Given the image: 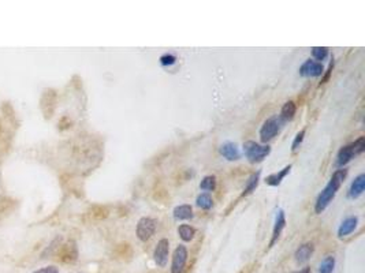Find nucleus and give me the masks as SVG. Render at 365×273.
Wrapping results in <instances>:
<instances>
[{
	"instance_id": "1",
	"label": "nucleus",
	"mask_w": 365,
	"mask_h": 273,
	"mask_svg": "<svg viewBox=\"0 0 365 273\" xmlns=\"http://www.w3.org/2000/svg\"><path fill=\"white\" fill-rule=\"evenodd\" d=\"M346 176H348V170H345V168H341V170H337V171L334 172L331 179L329 180V183L325 184V187L317 196L316 204H315V212L317 215L324 212L327 206L333 202V200L337 196L338 190L341 188L343 180L346 179Z\"/></svg>"
},
{
	"instance_id": "2",
	"label": "nucleus",
	"mask_w": 365,
	"mask_h": 273,
	"mask_svg": "<svg viewBox=\"0 0 365 273\" xmlns=\"http://www.w3.org/2000/svg\"><path fill=\"white\" fill-rule=\"evenodd\" d=\"M365 151V137H360L354 142L342 146L339 149L337 155V165L338 167L343 168L346 164L352 161L356 156L361 155L362 152Z\"/></svg>"
},
{
	"instance_id": "3",
	"label": "nucleus",
	"mask_w": 365,
	"mask_h": 273,
	"mask_svg": "<svg viewBox=\"0 0 365 273\" xmlns=\"http://www.w3.org/2000/svg\"><path fill=\"white\" fill-rule=\"evenodd\" d=\"M284 120L280 118L279 115H275V116H271L268 118L265 122L263 123V126L260 129V141L263 143L270 142L271 139H274L276 135L279 134L282 129L284 126Z\"/></svg>"
},
{
	"instance_id": "4",
	"label": "nucleus",
	"mask_w": 365,
	"mask_h": 273,
	"mask_svg": "<svg viewBox=\"0 0 365 273\" xmlns=\"http://www.w3.org/2000/svg\"><path fill=\"white\" fill-rule=\"evenodd\" d=\"M243 153L252 164L261 163L271 153V146L270 145H260L255 141H246L243 143Z\"/></svg>"
},
{
	"instance_id": "5",
	"label": "nucleus",
	"mask_w": 365,
	"mask_h": 273,
	"mask_svg": "<svg viewBox=\"0 0 365 273\" xmlns=\"http://www.w3.org/2000/svg\"><path fill=\"white\" fill-rule=\"evenodd\" d=\"M156 231V220L152 217H141L137 223V228H136V234L137 238L141 242L149 241L150 238L155 235Z\"/></svg>"
},
{
	"instance_id": "6",
	"label": "nucleus",
	"mask_w": 365,
	"mask_h": 273,
	"mask_svg": "<svg viewBox=\"0 0 365 273\" xmlns=\"http://www.w3.org/2000/svg\"><path fill=\"white\" fill-rule=\"evenodd\" d=\"M40 107L45 119L52 118L53 112L56 110V92L53 89H45L41 94Z\"/></svg>"
},
{
	"instance_id": "7",
	"label": "nucleus",
	"mask_w": 365,
	"mask_h": 273,
	"mask_svg": "<svg viewBox=\"0 0 365 273\" xmlns=\"http://www.w3.org/2000/svg\"><path fill=\"white\" fill-rule=\"evenodd\" d=\"M168 254H170V242L168 239H160L153 251L155 264L159 268H166L168 262Z\"/></svg>"
},
{
	"instance_id": "8",
	"label": "nucleus",
	"mask_w": 365,
	"mask_h": 273,
	"mask_svg": "<svg viewBox=\"0 0 365 273\" xmlns=\"http://www.w3.org/2000/svg\"><path fill=\"white\" fill-rule=\"evenodd\" d=\"M187 249L183 245H179L177 249L174 250L172 254V261H171V273H183L185 266L187 262Z\"/></svg>"
},
{
	"instance_id": "9",
	"label": "nucleus",
	"mask_w": 365,
	"mask_h": 273,
	"mask_svg": "<svg viewBox=\"0 0 365 273\" xmlns=\"http://www.w3.org/2000/svg\"><path fill=\"white\" fill-rule=\"evenodd\" d=\"M57 258L61 260L63 264H73L78 260V249L75 242L69 241L66 242L65 245H62V247L57 251Z\"/></svg>"
},
{
	"instance_id": "10",
	"label": "nucleus",
	"mask_w": 365,
	"mask_h": 273,
	"mask_svg": "<svg viewBox=\"0 0 365 273\" xmlns=\"http://www.w3.org/2000/svg\"><path fill=\"white\" fill-rule=\"evenodd\" d=\"M298 71H300L301 77L316 78L320 77L321 74L324 73V67H323V65L319 63V61L308 59V60H305L304 63H302V66H301Z\"/></svg>"
},
{
	"instance_id": "11",
	"label": "nucleus",
	"mask_w": 365,
	"mask_h": 273,
	"mask_svg": "<svg viewBox=\"0 0 365 273\" xmlns=\"http://www.w3.org/2000/svg\"><path fill=\"white\" fill-rule=\"evenodd\" d=\"M286 227V216L282 209H278L275 215V221H274V229H272V238L270 242V247L275 245V242L279 239L280 234L283 231V228Z\"/></svg>"
},
{
	"instance_id": "12",
	"label": "nucleus",
	"mask_w": 365,
	"mask_h": 273,
	"mask_svg": "<svg viewBox=\"0 0 365 273\" xmlns=\"http://www.w3.org/2000/svg\"><path fill=\"white\" fill-rule=\"evenodd\" d=\"M219 152L220 155L223 156L226 160H228V161H237L241 157L240 148L237 146V143L234 142H224L219 148Z\"/></svg>"
},
{
	"instance_id": "13",
	"label": "nucleus",
	"mask_w": 365,
	"mask_h": 273,
	"mask_svg": "<svg viewBox=\"0 0 365 273\" xmlns=\"http://www.w3.org/2000/svg\"><path fill=\"white\" fill-rule=\"evenodd\" d=\"M313 251H315V246L311 242L301 245L296 250V253H294V258H296L297 264H305L306 261H309L311 257L313 256Z\"/></svg>"
},
{
	"instance_id": "14",
	"label": "nucleus",
	"mask_w": 365,
	"mask_h": 273,
	"mask_svg": "<svg viewBox=\"0 0 365 273\" xmlns=\"http://www.w3.org/2000/svg\"><path fill=\"white\" fill-rule=\"evenodd\" d=\"M365 188V175L364 174H360L358 176L354 178V180L352 182L349 187V192H348V197L350 200H356L360 196H362Z\"/></svg>"
},
{
	"instance_id": "15",
	"label": "nucleus",
	"mask_w": 365,
	"mask_h": 273,
	"mask_svg": "<svg viewBox=\"0 0 365 273\" xmlns=\"http://www.w3.org/2000/svg\"><path fill=\"white\" fill-rule=\"evenodd\" d=\"M358 224V217L356 216H350L348 219L342 221L339 228H338V237L339 238H345L348 235H350L352 233H354V229L357 228Z\"/></svg>"
},
{
	"instance_id": "16",
	"label": "nucleus",
	"mask_w": 365,
	"mask_h": 273,
	"mask_svg": "<svg viewBox=\"0 0 365 273\" xmlns=\"http://www.w3.org/2000/svg\"><path fill=\"white\" fill-rule=\"evenodd\" d=\"M18 206V202L10 197H0V219L11 215Z\"/></svg>"
},
{
	"instance_id": "17",
	"label": "nucleus",
	"mask_w": 365,
	"mask_h": 273,
	"mask_svg": "<svg viewBox=\"0 0 365 273\" xmlns=\"http://www.w3.org/2000/svg\"><path fill=\"white\" fill-rule=\"evenodd\" d=\"M290 170H292V165H286V167H284L283 170H280L279 172H275V174L268 175L267 178H265V183H267L268 186H272V187L279 186V184L282 183V180H283L284 178H286V175L290 172Z\"/></svg>"
},
{
	"instance_id": "18",
	"label": "nucleus",
	"mask_w": 365,
	"mask_h": 273,
	"mask_svg": "<svg viewBox=\"0 0 365 273\" xmlns=\"http://www.w3.org/2000/svg\"><path fill=\"white\" fill-rule=\"evenodd\" d=\"M172 215H174L175 220H190V219H193V209H191L190 205H178V206H175L174 208Z\"/></svg>"
},
{
	"instance_id": "19",
	"label": "nucleus",
	"mask_w": 365,
	"mask_h": 273,
	"mask_svg": "<svg viewBox=\"0 0 365 273\" xmlns=\"http://www.w3.org/2000/svg\"><path fill=\"white\" fill-rule=\"evenodd\" d=\"M296 112H297L296 102L287 101V102H284L283 107H282L279 116L283 119L284 122H289V120H293V118H294Z\"/></svg>"
},
{
	"instance_id": "20",
	"label": "nucleus",
	"mask_w": 365,
	"mask_h": 273,
	"mask_svg": "<svg viewBox=\"0 0 365 273\" xmlns=\"http://www.w3.org/2000/svg\"><path fill=\"white\" fill-rule=\"evenodd\" d=\"M259 180H260V171L255 172V174H252V175L249 176V179H247L246 184H245L242 197L249 196V194H252V193L255 192L256 187L259 186Z\"/></svg>"
},
{
	"instance_id": "21",
	"label": "nucleus",
	"mask_w": 365,
	"mask_h": 273,
	"mask_svg": "<svg viewBox=\"0 0 365 273\" xmlns=\"http://www.w3.org/2000/svg\"><path fill=\"white\" fill-rule=\"evenodd\" d=\"M178 234L179 238L182 239L183 242H190L193 241V238L196 235V229L193 227L187 224H181L178 227Z\"/></svg>"
},
{
	"instance_id": "22",
	"label": "nucleus",
	"mask_w": 365,
	"mask_h": 273,
	"mask_svg": "<svg viewBox=\"0 0 365 273\" xmlns=\"http://www.w3.org/2000/svg\"><path fill=\"white\" fill-rule=\"evenodd\" d=\"M196 205L203 211H209L214 206V201H212V197L208 193H201L196 200Z\"/></svg>"
},
{
	"instance_id": "23",
	"label": "nucleus",
	"mask_w": 365,
	"mask_h": 273,
	"mask_svg": "<svg viewBox=\"0 0 365 273\" xmlns=\"http://www.w3.org/2000/svg\"><path fill=\"white\" fill-rule=\"evenodd\" d=\"M335 268V257L327 256L319 265V273H333Z\"/></svg>"
},
{
	"instance_id": "24",
	"label": "nucleus",
	"mask_w": 365,
	"mask_h": 273,
	"mask_svg": "<svg viewBox=\"0 0 365 273\" xmlns=\"http://www.w3.org/2000/svg\"><path fill=\"white\" fill-rule=\"evenodd\" d=\"M200 188L204 192H214L216 188V178L214 175L204 176L201 183H200Z\"/></svg>"
},
{
	"instance_id": "25",
	"label": "nucleus",
	"mask_w": 365,
	"mask_h": 273,
	"mask_svg": "<svg viewBox=\"0 0 365 273\" xmlns=\"http://www.w3.org/2000/svg\"><path fill=\"white\" fill-rule=\"evenodd\" d=\"M312 56L316 59V61L321 63L329 56V48L327 47H315L312 48Z\"/></svg>"
},
{
	"instance_id": "26",
	"label": "nucleus",
	"mask_w": 365,
	"mask_h": 273,
	"mask_svg": "<svg viewBox=\"0 0 365 273\" xmlns=\"http://www.w3.org/2000/svg\"><path fill=\"white\" fill-rule=\"evenodd\" d=\"M304 137H305V130H301L298 134L296 135V138H294V141H293L292 143V151L296 152L298 148H300V145L302 143V141H304Z\"/></svg>"
},
{
	"instance_id": "27",
	"label": "nucleus",
	"mask_w": 365,
	"mask_h": 273,
	"mask_svg": "<svg viewBox=\"0 0 365 273\" xmlns=\"http://www.w3.org/2000/svg\"><path fill=\"white\" fill-rule=\"evenodd\" d=\"M177 61V57L174 56V55H163L162 57H160V65L164 66V67H167V66H172Z\"/></svg>"
},
{
	"instance_id": "28",
	"label": "nucleus",
	"mask_w": 365,
	"mask_h": 273,
	"mask_svg": "<svg viewBox=\"0 0 365 273\" xmlns=\"http://www.w3.org/2000/svg\"><path fill=\"white\" fill-rule=\"evenodd\" d=\"M34 273H59V268H56V266H53V265H49V266H45V268H41V269L36 270Z\"/></svg>"
},
{
	"instance_id": "29",
	"label": "nucleus",
	"mask_w": 365,
	"mask_h": 273,
	"mask_svg": "<svg viewBox=\"0 0 365 273\" xmlns=\"http://www.w3.org/2000/svg\"><path fill=\"white\" fill-rule=\"evenodd\" d=\"M333 69H334V61H331V63H330V66H329V70H327V74H325L324 78H323V81H321V83H325V82L329 81V78H330V75H331V71H333Z\"/></svg>"
},
{
	"instance_id": "30",
	"label": "nucleus",
	"mask_w": 365,
	"mask_h": 273,
	"mask_svg": "<svg viewBox=\"0 0 365 273\" xmlns=\"http://www.w3.org/2000/svg\"><path fill=\"white\" fill-rule=\"evenodd\" d=\"M294 273H311V268L309 266H305V268H302V269L297 270V272Z\"/></svg>"
}]
</instances>
